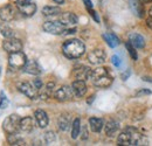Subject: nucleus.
<instances>
[{
	"instance_id": "f3484780",
	"label": "nucleus",
	"mask_w": 152,
	"mask_h": 146,
	"mask_svg": "<svg viewBox=\"0 0 152 146\" xmlns=\"http://www.w3.org/2000/svg\"><path fill=\"white\" fill-rule=\"evenodd\" d=\"M54 88H55V83L54 82H48L45 87H42L39 90V97L42 98V99H48L55 92L54 91Z\"/></svg>"
},
{
	"instance_id": "f257e3e1",
	"label": "nucleus",
	"mask_w": 152,
	"mask_h": 146,
	"mask_svg": "<svg viewBox=\"0 0 152 146\" xmlns=\"http://www.w3.org/2000/svg\"><path fill=\"white\" fill-rule=\"evenodd\" d=\"M117 143L118 145H148V140L132 128L123 131L118 136Z\"/></svg>"
},
{
	"instance_id": "a211bd4d",
	"label": "nucleus",
	"mask_w": 152,
	"mask_h": 146,
	"mask_svg": "<svg viewBox=\"0 0 152 146\" xmlns=\"http://www.w3.org/2000/svg\"><path fill=\"white\" fill-rule=\"evenodd\" d=\"M129 42L136 49H140L144 48L145 46V39L138 33H131L129 35Z\"/></svg>"
},
{
	"instance_id": "6ab92c4d",
	"label": "nucleus",
	"mask_w": 152,
	"mask_h": 146,
	"mask_svg": "<svg viewBox=\"0 0 152 146\" xmlns=\"http://www.w3.org/2000/svg\"><path fill=\"white\" fill-rule=\"evenodd\" d=\"M34 117H35V120H37V123H38L39 128H47L49 120H48L47 113H46L43 110H37L35 113H34Z\"/></svg>"
},
{
	"instance_id": "dca6fc26",
	"label": "nucleus",
	"mask_w": 152,
	"mask_h": 146,
	"mask_svg": "<svg viewBox=\"0 0 152 146\" xmlns=\"http://www.w3.org/2000/svg\"><path fill=\"white\" fill-rule=\"evenodd\" d=\"M23 72L29 74V75H40L42 72V68L35 60H29V61H27L26 66L23 67Z\"/></svg>"
},
{
	"instance_id": "c9c22d12",
	"label": "nucleus",
	"mask_w": 152,
	"mask_h": 146,
	"mask_svg": "<svg viewBox=\"0 0 152 146\" xmlns=\"http://www.w3.org/2000/svg\"><path fill=\"white\" fill-rule=\"evenodd\" d=\"M152 92L150 90H146V89H143V90H139V91H137L136 93V96H138V97H140V96H143V95H151Z\"/></svg>"
},
{
	"instance_id": "7ed1b4c3",
	"label": "nucleus",
	"mask_w": 152,
	"mask_h": 146,
	"mask_svg": "<svg viewBox=\"0 0 152 146\" xmlns=\"http://www.w3.org/2000/svg\"><path fill=\"white\" fill-rule=\"evenodd\" d=\"M90 80L93 81L94 85L98 88H108L113 84V81H114L108 68H104V67H98L94 69Z\"/></svg>"
},
{
	"instance_id": "cd10ccee",
	"label": "nucleus",
	"mask_w": 152,
	"mask_h": 146,
	"mask_svg": "<svg viewBox=\"0 0 152 146\" xmlns=\"http://www.w3.org/2000/svg\"><path fill=\"white\" fill-rule=\"evenodd\" d=\"M7 140H8V143H10L11 145H26L25 140L21 139L19 136H18V132H17V133H11V134H8Z\"/></svg>"
},
{
	"instance_id": "c85d7f7f",
	"label": "nucleus",
	"mask_w": 152,
	"mask_h": 146,
	"mask_svg": "<svg viewBox=\"0 0 152 146\" xmlns=\"http://www.w3.org/2000/svg\"><path fill=\"white\" fill-rule=\"evenodd\" d=\"M0 33H1L5 37H13L14 36V31H13L12 28H10V27H6V26L0 28Z\"/></svg>"
},
{
	"instance_id": "a878e982",
	"label": "nucleus",
	"mask_w": 152,
	"mask_h": 146,
	"mask_svg": "<svg viewBox=\"0 0 152 146\" xmlns=\"http://www.w3.org/2000/svg\"><path fill=\"white\" fill-rule=\"evenodd\" d=\"M130 6L132 8V11L134 12L136 15H138L139 18L143 17V13H144V9H143V6L142 4L138 1V0H130Z\"/></svg>"
},
{
	"instance_id": "0eeeda50",
	"label": "nucleus",
	"mask_w": 152,
	"mask_h": 146,
	"mask_svg": "<svg viewBox=\"0 0 152 146\" xmlns=\"http://www.w3.org/2000/svg\"><path fill=\"white\" fill-rule=\"evenodd\" d=\"M17 11H19L17 5L14 6L13 4H7L2 7H0V19L5 22L12 21L13 19H15Z\"/></svg>"
},
{
	"instance_id": "7c9ffc66",
	"label": "nucleus",
	"mask_w": 152,
	"mask_h": 146,
	"mask_svg": "<svg viewBox=\"0 0 152 146\" xmlns=\"http://www.w3.org/2000/svg\"><path fill=\"white\" fill-rule=\"evenodd\" d=\"M55 140V133L53 132V131H48L46 134H45V142L47 143V144H50V143H53Z\"/></svg>"
},
{
	"instance_id": "b1692460",
	"label": "nucleus",
	"mask_w": 152,
	"mask_h": 146,
	"mask_svg": "<svg viewBox=\"0 0 152 146\" xmlns=\"http://www.w3.org/2000/svg\"><path fill=\"white\" fill-rule=\"evenodd\" d=\"M61 13V8L57 6H45L42 8V14L45 17H54Z\"/></svg>"
},
{
	"instance_id": "39448f33",
	"label": "nucleus",
	"mask_w": 152,
	"mask_h": 146,
	"mask_svg": "<svg viewBox=\"0 0 152 146\" xmlns=\"http://www.w3.org/2000/svg\"><path fill=\"white\" fill-rule=\"evenodd\" d=\"M27 57L21 50L15 52V53H11L8 57V64L11 68L13 69H23V67L27 63Z\"/></svg>"
},
{
	"instance_id": "f704fd0d",
	"label": "nucleus",
	"mask_w": 152,
	"mask_h": 146,
	"mask_svg": "<svg viewBox=\"0 0 152 146\" xmlns=\"http://www.w3.org/2000/svg\"><path fill=\"white\" fill-rule=\"evenodd\" d=\"M33 84H34V87H35L37 89H39V90H40V89L43 87V84H42V81H41L40 78H35V80L33 81Z\"/></svg>"
},
{
	"instance_id": "1a4fd4ad",
	"label": "nucleus",
	"mask_w": 152,
	"mask_h": 146,
	"mask_svg": "<svg viewBox=\"0 0 152 146\" xmlns=\"http://www.w3.org/2000/svg\"><path fill=\"white\" fill-rule=\"evenodd\" d=\"M4 49L7 53H15V52H20L23 47L21 40L17 39V37H6V40L4 41Z\"/></svg>"
},
{
	"instance_id": "6e6552de",
	"label": "nucleus",
	"mask_w": 152,
	"mask_h": 146,
	"mask_svg": "<svg viewBox=\"0 0 152 146\" xmlns=\"http://www.w3.org/2000/svg\"><path fill=\"white\" fill-rule=\"evenodd\" d=\"M18 89H19L20 92H22L23 95H26L31 99H35L37 97H39V89H37L34 87L33 83L20 82V83H18Z\"/></svg>"
},
{
	"instance_id": "5701e85b",
	"label": "nucleus",
	"mask_w": 152,
	"mask_h": 146,
	"mask_svg": "<svg viewBox=\"0 0 152 146\" xmlns=\"http://www.w3.org/2000/svg\"><path fill=\"white\" fill-rule=\"evenodd\" d=\"M72 120H70V117L68 115H61L57 119V125H58V128L61 131H67L69 130V128L72 126Z\"/></svg>"
},
{
	"instance_id": "f03ea898",
	"label": "nucleus",
	"mask_w": 152,
	"mask_h": 146,
	"mask_svg": "<svg viewBox=\"0 0 152 146\" xmlns=\"http://www.w3.org/2000/svg\"><path fill=\"white\" fill-rule=\"evenodd\" d=\"M62 52L68 58H78L86 52V46L77 39L68 40L62 46Z\"/></svg>"
},
{
	"instance_id": "9b49d317",
	"label": "nucleus",
	"mask_w": 152,
	"mask_h": 146,
	"mask_svg": "<svg viewBox=\"0 0 152 146\" xmlns=\"http://www.w3.org/2000/svg\"><path fill=\"white\" fill-rule=\"evenodd\" d=\"M107 54L103 49H94L88 54V61L94 66H101L105 62Z\"/></svg>"
},
{
	"instance_id": "2eb2a0df",
	"label": "nucleus",
	"mask_w": 152,
	"mask_h": 146,
	"mask_svg": "<svg viewBox=\"0 0 152 146\" xmlns=\"http://www.w3.org/2000/svg\"><path fill=\"white\" fill-rule=\"evenodd\" d=\"M72 89L74 92L75 97H83L87 92V85H86V81H81V80H75L72 84Z\"/></svg>"
},
{
	"instance_id": "c756f323",
	"label": "nucleus",
	"mask_w": 152,
	"mask_h": 146,
	"mask_svg": "<svg viewBox=\"0 0 152 146\" xmlns=\"http://www.w3.org/2000/svg\"><path fill=\"white\" fill-rule=\"evenodd\" d=\"M126 48H128V50H129V54L131 55V57H132L133 61H136L137 58H138V54H137V50H136V48L133 47L132 45L130 43V42H126Z\"/></svg>"
},
{
	"instance_id": "20e7f679",
	"label": "nucleus",
	"mask_w": 152,
	"mask_h": 146,
	"mask_svg": "<svg viewBox=\"0 0 152 146\" xmlns=\"http://www.w3.org/2000/svg\"><path fill=\"white\" fill-rule=\"evenodd\" d=\"M20 120H21V118H20L18 115H15V113L14 115H10V116H7L4 119V122H2V128L8 134L17 133L20 130Z\"/></svg>"
},
{
	"instance_id": "9d476101",
	"label": "nucleus",
	"mask_w": 152,
	"mask_h": 146,
	"mask_svg": "<svg viewBox=\"0 0 152 146\" xmlns=\"http://www.w3.org/2000/svg\"><path fill=\"white\" fill-rule=\"evenodd\" d=\"M73 96H74L73 89H72V87H68V85H62L61 88H58L54 92V97L56 98L58 102L70 101L73 98Z\"/></svg>"
},
{
	"instance_id": "393cba45",
	"label": "nucleus",
	"mask_w": 152,
	"mask_h": 146,
	"mask_svg": "<svg viewBox=\"0 0 152 146\" xmlns=\"http://www.w3.org/2000/svg\"><path fill=\"white\" fill-rule=\"evenodd\" d=\"M103 39L105 40V42L111 47V48H115L116 46L119 45V39L113 33H105L103 34Z\"/></svg>"
},
{
	"instance_id": "aec40b11",
	"label": "nucleus",
	"mask_w": 152,
	"mask_h": 146,
	"mask_svg": "<svg viewBox=\"0 0 152 146\" xmlns=\"http://www.w3.org/2000/svg\"><path fill=\"white\" fill-rule=\"evenodd\" d=\"M118 130H119V123L114 120V119H110L104 125V131H105V134L108 137H114L115 134L117 133Z\"/></svg>"
},
{
	"instance_id": "e433bc0d",
	"label": "nucleus",
	"mask_w": 152,
	"mask_h": 146,
	"mask_svg": "<svg viewBox=\"0 0 152 146\" xmlns=\"http://www.w3.org/2000/svg\"><path fill=\"white\" fill-rule=\"evenodd\" d=\"M146 25L149 26L150 29H152V8L150 9V12H149V18L146 20Z\"/></svg>"
},
{
	"instance_id": "4468645a",
	"label": "nucleus",
	"mask_w": 152,
	"mask_h": 146,
	"mask_svg": "<svg viewBox=\"0 0 152 146\" xmlns=\"http://www.w3.org/2000/svg\"><path fill=\"white\" fill-rule=\"evenodd\" d=\"M62 25H64L67 28H70V27H74L77 25L78 22V18L75 13H72V12H66V13H62L60 15V20H58Z\"/></svg>"
},
{
	"instance_id": "423d86ee",
	"label": "nucleus",
	"mask_w": 152,
	"mask_h": 146,
	"mask_svg": "<svg viewBox=\"0 0 152 146\" xmlns=\"http://www.w3.org/2000/svg\"><path fill=\"white\" fill-rule=\"evenodd\" d=\"M42 28L45 32L53 34V35H63L67 29V27L62 25L60 21H46Z\"/></svg>"
},
{
	"instance_id": "ddd939ff",
	"label": "nucleus",
	"mask_w": 152,
	"mask_h": 146,
	"mask_svg": "<svg viewBox=\"0 0 152 146\" xmlns=\"http://www.w3.org/2000/svg\"><path fill=\"white\" fill-rule=\"evenodd\" d=\"M15 5H17L20 13L25 17H32L37 12V5L34 4V1H28V2H23V4H15Z\"/></svg>"
},
{
	"instance_id": "72a5a7b5",
	"label": "nucleus",
	"mask_w": 152,
	"mask_h": 146,
	"mask_svg": "<svg viewBox=\"0 0 152 146\" xmlns=\"http://www.w3.org/2000/svg\"><path fill=\"white\" fill-rule=\"evenodd\" d=\"M80 134H82L81 138H82L83 140L88 139V128H87V126H83V128H81V133H80Z\"/></svg>"
},
{
	"instance_id": "4c0bfd02",
	"label": "nucleus",
	"mask_w": 152,
	"mask_h": 146,
	"mask_svg": "<svg viewBox=\"0 0 152 146\" xmlns=\"http://www.w3.org/2000/svg\"><path fill=\"white\" fill-rule=\"evenodd\" d=\"M83 2H84V5H86V7L91 12V11H94L93 9V4H91V0H83Z\"/></svg>"
},
{
	"instance_id": "412c9836",
	"label": "nucleus",
	"mask_w": 152,
	"mask_h": 146,
	"mask_svg": "<svg viewBox=\"0 0 152 146\" xmlns=\"http://www.w3.org/2000/svg\"><path fill=\"white\" fill-rule=\"evenodd\" d=\"M34 128V120L32 117H25V118H21L20 120V130L22 132H32Z\"/></svg>"
},
{
	"instance_id": "ea45409f",
	"label": "nucleus",
	"mask_w": 152,
	"mask_h": 146,
	"mask_svg": "<svg viewBox=\"0 0 152 146\" xmlns=\"http://www.w3.org/2000/svg\"><path fill=\"white\" fill-rule=\"evenodd\" d=\"M56 4H58V5H61V4H63L64 2V0H54Z\"/></svg>"
},
{
	"instance_id": "4be33fe9",
	"label": "nucleus",
	"mask_w": 152,
	"mask_h": 146,
	"mask_svg": "<svg viewBox=\"0 0 152 146\" xmlns=\"http://www.w3.org/2000/svg\"><path fill=\"white\" fill-rule=\"evenodd\" d=\"M89 126H90V130L93 132H95V133L101 132L103 126H104L103 119L102 118H98V117H91V118H89Z\"/></svg>"
},
{
	"instance_id": "bb28decb",
	"label": "nucleus",
	"mask_w": 152,
	"mask_h": 146,
	"mask_svg": "<svg viewBox=\"0 0 152 146\" xmlns=\"http://www.w3.org/2000/svg\"><path fill=\"white\" fill-rule=\"evenodd\" d=\"M80 133H81V120H80V118H75L72 124V138L77 139Z\"/></svg>"
},
{
	"instance_id": "473e14b6",
	"label": "nucleus",
	"mask_w": 152,
	"mask_h": 146,
	"mask_svg": "<svg viewBox=\"0 0 152 146\" xmlns=\"http://www.w3.org/2000/svg\"><path fill=\"white\" fill-rule=\"evenodd\" d=\"M111 61H113V63H114L115 67H121V64H122V61H121V58H119V56H117V55H114L113 57H111Z\"/></svg>"
},
{
	"instance_id": "58836bf2",
	"label": "nucleus",
	"mask_w": 152,
	"mask_h": 146,
	"mask_svg": "<svg viewBox=\"0 0 152 146\" xmlns=\"http://www.w3.org/2000/svg\"><path fill=\"white\" fill-rule=\"evenodd\" d=\"M28 1H33V0H17L15 4H23V2H28Z\"/></svg>"
},
{
	"instance_id": "2f4dec72",
	"label": "nucleus",
	"mask_w": 152,
	"mask_h": 146,
	"mask_svg": "<svg viewBox=\"0 0 152 146\" xmlns=\"http://www.w3.org/2000/svg\"><path fill=\"white\" fill-rule=\"evenodd\" d=\"M7 104H8V102H7L6 96L4 93H1V96H0V109H5L7 107Z\"/></svg>"
},
{
	"instance_id": "f8f14e48",
	"label": "nucleus",
	"mask_w": 152,
	"mask_h": 146,
	"mask_svg": "<svg viewBox=\"0 0 152 146\" xmlns=\"http://www.w3.org/2000/svg\"><path fill=\"white\" fill-rule=\"evenodd\" d=\"M93 70L87 67V66H78L75 67L73 70V76L75 80H81V81H88L91 78Z\"/></svg>"
}]
</instances>
